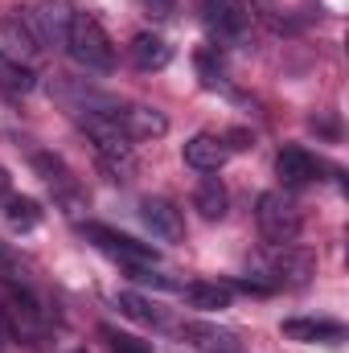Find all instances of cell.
I'll use <instances>...</instances> for the list:
<instances>
[{
	"instance_id": "cell-1",
	"label": "cell",
	"mask_w": 349,
	"mask_h": 353,
	"mask_svg": "<svg viewBox=\"0 0 349 353\" xmlns=\"http://www.w3.org/2000/svg\"><path fill=\"white\" fill-rule=\"evenodd\" d=\"M66 54H70L79 66L99 70V74H107V70L115 66V46H111V37L103 33V25H99L90 12H74L70 33H66Z\"/></svg>"
},
{
	"instance_id": "cell-2",
	"label": "cell",
	"mask_w": 349,
	"mask_h": 353,
	"mask_svg": "<svg viewBox=\"0 0 349 353\" xmlns=\"http://www.w3.org/2000/svg\"><path fill=\"white\" fill-rule=\"evenodd\" d=\"M255 222H259L263 239L271 247H283V243H296L300 239V210L279 189H267L259 201H255Z\"/></svg>"
},
{
	"instance_id": "cell-3",
	"label": "cell",
	"mask_w": 349,
	"mask_h": 353,
	"mask_svg": "<svg viewBox=\"0 0 349 353\" xmlns=\"http://www.w3.org/2000/svg\"><path fill=\"white\" fill-rule=\"evenodd\" d=\"M17 21L29 29V37H33L37 46H66L74 8H70L66 0H41V4H33V8H25Z\"/></svg>"
},
{
	"instance_id": "cell-4",
	"label": "cell",
	"mask_w": 349,
	"mask_h": 353,
	"mask_svg": "<svg viewBox=\"0 0 349 353\" xmlns=\"http://www.w3.org/2000/svg\"><path fill=\"white\" fill-rule=\"evenodd\" d=\"M4 316H8V329H12L17 337H25V341L46 337V329H50V316H46L41 300H37L29 288H12V292H8Z\"/></svg>"
},
{
	"instance_id": "cell-5",
	"label": "cell",
	"mask_w": 349,
	"mask_h": 353,
	"mask_svg": "<svg viewBox=\"0 0 349 353\" xmlns=\"http://www.w3.org/2000/svg\"><path fill=\"white\" fill-rule=\"evenodd\" d=\"M201 17H206L210 33L222 41H239L251 29V8L243 0H201Z\"/></svg>"
},
{
	"instance_id": "cell-6",
	"label": "cell",
	"mask_w": 349,
	"mask_h": 353,
	"mask_svg": "<svg viewBox=\"0 0 349 353\" xmlns=\"http://www.w3.org/2000/svg\"><path fill=\"white\" fill-rule=\"evenodd\" d=\"M83 234H87L94 247H103L107 255L123 259L128 267H152L157 263V247L136 243V239H128V234H119V230H111V226H83Z\"/></svg>"
},
{
	"instance_id": "cell-7",
	"label": "cell",
	"mask_w": 349,
	"mask_h": 353,
	"mask_svg": "<svg viewBox=\"0 0 349 353\" xmlns=\"http://www.w3.org/2000/svg\"><path fill=\"white\" fill-rule=\"evenodd\" d=\"M267 271L275 275L271 283L300 288V283L312 279L317 259H312V251H304V247H296V243H283V247H271V263H267Z\"/></svg>"
},
{
	"instance_id": "cell-8",
	"label": "cell",
	"mask_w": 349,
	"mask_h": 353,
	"mask_svg": "<svg viewBox=\"0 0 349 353\" xmlns=\"http://www.w3.org/2000/svg\"><path fill=\"white\" fill-rule=\"evenodd\" d=\"M140 218L165 243H181L185 239V218H181V210H177L169 197H144L140 201Z\"/></svg>"
},
{
	"instance_id": "cell-9",
	"label": "cell",
	"mask_w": 349,
	"mask_h": 353,
	"mask_svg": "<svg viewBox=\"0 0 349 353\" xmlns=\"http://www.w3.org/2000/svg\"><path fill=\"white\" fill-rule=\"evenodd\" d=\"M181 157H185V165H189V169H197V173H218V169L226 165V157H230V144H226L222 136L197 132V136H189V140H185Z\"/></svg>"
},
{
	"instance_id": "cell-10",
	"label": "cell",
	"mask_w": 349,
	"mask_h": 353,
	"mask_svg": "<svg viewBox=\"0 0 349 353\" xmlns=\"http://www.w3.org/2000/svg\"><path fill=\"white\" fill-rule=\"evenodd\" d=\"M33 165H37L41 181H46V185H50V189H54V193L66 201V210H70V214H79V210H83V189L74 185L70 169H66L58 157H50V152H37V157H33Z\"/></svg>"
},
{
	"instance_id": "cell-11",
	"label": "cell",
	"mask_w": 349,
	"mask_h": 353,
	"mask_svg": "<svg viewBox=\"0 0 349 353\" xmlns=\"http://www.w3.org/2000/svg\"><path fill=\"white\" fill-rule=\"evenodd\" d=\"M37 41L29 37V29L12 17V21H0V62H17V66H29L37 58Z\"/></svg>"
},
{
	"instance_id": "cell-12",
	"label": "cell",
	"mask_w": 349,
	"mask_h": 353,
	"mask_svg": "<svg viewBox=\"0 0 349 353\" xmlns=\"http://www.w3.org/2000/svg\"><path fill=\"white\" fill-rule=\"evenodd\" d=\"M119 128L128 140H157L169 132V119L157 107H123L119 111Z\"/></svg>"
},
{
	"instance_id": "cell-13",
	"label": "cell",
	"mask_w": 349,
	"mask_h": 353,
	"mask_svg": "<svg viewBox=\"0 0 349 353\" xmlns=\"http://www.w3.org/2000/svg\"><path fill=\"white\" fill-rule=\"evenodd\" d=\"M283 337L304 345H341L346 329L337 321H283Z\"/></svg>"
},
{
	"instance_id": "cell-14",
	"label": "cell",
	"mask_w": 349,
	"mask_h": 353,
	"mask_svg": "<svg viewBox=\"0 0 349 353\" xmlns=\"http://www.w3.org/2000/svg\"><path fill=\"white\" fill-rule=\"evenodd\" d=\"M132 62L140 70H165L173 62V50L161 33H136L132 37Z\"/></svg>"
},
{
	"instance_id": "cell-15",
	"label": "cell",
	"mask_w": 349,
	"mask_h": 353,
	"mask_svg": "<svg viewBox=\"0 0 349 353\" xmlns=\"http://www.w3.org/2000/svg\"><path fill=\"white\" fill-rule=\"evenodd\" d=\"M275 173L283 185H308L312 176H317V161L304 152V148H283L279 157H275Z\"/></svg>"
},
{
	"instance_id": "cell-16",
	"label": "cell",
	"mask_w": 349,
	"mask_h": 353,
	"mask_svg": "<svg viewBox=\"0 0 349 353\" xmlns=\"http://www.w3.org/2000/svg\"><path fill=\"white\" fill-rule=\"evenodd\" d=\"M193 205H197V214H201L206 222H218V218H226V205H230V197H226V185H222L218 176H206V181L197 185V193H193Z\"/></svg>"
},
{
	"instance_id": "cell-17",
	"label": "cell",
	"mask_w": 349,
	"mask_h": 353,
	"mask_svg": "<svg viewBox=\"0 0 349 353\" xmlns=\"http://www.w3.org/2000/svg\"><path fill=\"white\" fill-rule=\"evenodd\" d=\"M185 300L193 308H201V312H222V308H230V288H222V283H189Z\"/></svg>"
},
{
	"instance_id": "cell-18",
	"label": "cell",
	"mask_w": 349,
	"mask_h": 353,
	"mask_svg": "<svg viewBox=\"0 0 349 353\" xmlns=\"http://www.w3.org/2000/svg\"><path fill=\"white\" fill-rule=\"evenodd\" d=\"M115 308L123 312V316H132V321H140V325H152V329H161L165 325V312L161 308H152L144 296H136V292H119L115 296Z\"/></svg>"
},
{
	"instance_id": "cell-19",
	"label": "cell",
	"mask_w": 349,
	"mask_h": 353,
	"mask_svg": "<svg viewBox=\"0 0 349 353\" xmlns=\"http://www.w3.org/2000/svg\"><path fill=\"white\" fill-rule=\"evenodd\" d=\"M4 222L25 234V230H33V226L41 222V205H37L33 197H8V201H4Z\"/></svg>"
},
{
	"instance_id": "cell-20",
	"label": "cell",
	"mask_w": 349,
	"mask_h": 353,
	"mask_svg": "<svg viewBox=\"0 0 349 353\" xmlns=\"http://www.w3.org/2000/svg\"><path fill=\"white\" fill-rule=\"evenodd\" d=\"M0 283H8V288H29V267L21 263V255H17L8 243H0Z\"/></svg>"
},
{
	"instance_id": "cell-21",
	"label": "cell",
	"mask_w": 349,
	"mask_h": 353,
	"mask_svg": "<svg viewBox=\"0 0 349 353\" xmlns=\"http://www.w3.org/2000/svg\"><path fill=\"white\" fill-rule=\"evenodd\" d=\"M0 83L8 90H33V70L29 66H17V62H0Z\"/></svg>"
},
{
	"instance_id": "cell-22",
	"label": "cell",
	"mask_w": 349,
	"mask_h": 353,
	"mask_svg": "<svg viewBox=\"0 0 349 353\" xmlns=\"http://www.w3.org/2000/svg\"><path fill=\"white\" fill-rule=\"evenodd\" d=\"M103 337H107L111 353H152L148 341H140V337H132V333H119V329H103Z\"/></svg>"
},
{
	"instance_id": "cell-23",
	"label": "cell",
	"mask_w": 349,
	"mask_h": 353,
	"mask_svg": "<svg viewBox=\"0 0 349 353\" xmlns=\"http://www.w3.org/2000/svg\"><path fill=\"white\" fill-rule=\"evenodd\" d=\"M140 8H144L152 21H169L177 12V0H140Z\"/></svg>"
},
{
	"instance_id": "cell-24",
	"label": "cell",
	"mask_w": 349,
	"mask_h": 353,
	"mask_svg": "<svg viewBox=\"0 0 349 353\" xmlns=\"http://www.w3.org/2000/svg\"><path fill=\"white\" fill-rule=\"evenodd\" d=\"M132 271H136V279H140V283H152V288H165V292H173V288H177L169 275H161V271H152V267H132Z\"/></svg>"
},
{
	"instance_id": "cell-25",
	"label": "cell",
	"mask_w": 349,
	"mask_h": 353,
	"mask_svg": "<svg viewBox=\"0 0 349 353\" xmlns=\"http://www.w3.org/2000/svg\"><path fill=\"white\" fill-rule=\"evenodd\" d=\"M8 185H12V181H8V173H4V169H0V201L8 197Z\"/></svg>"
}]
</instances>
